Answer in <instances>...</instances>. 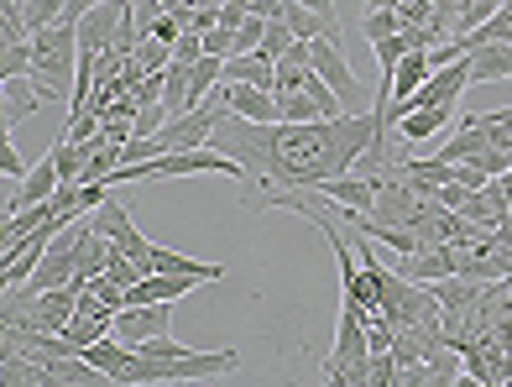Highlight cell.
<instances>
[{"label":"cell","mask_w":512,"mask_h":387,"mask_svg":"<svg viewBox=\"0 0 512 387\" xmlns=\"http://www.w3.org/2000/svg\"><path fill=\"white\" fill-rule=\"evenodd\" d=\"M382 121L377 110H345L330 121H246L225 110L209 147H220L251 184V204L272 210L283 194H314L324 178L356 173V163L377 147Z\"/></svg>","instance_id":"6da1fadb"},{"label":"cell","mask_w":512,"mask_h":387,"mask_svg":"<svg viewBox=\"0 0 512 387\" xmlns=\"http://www.w3.org/2000/svg\"><path fill=\"white\" fill-rule=\"evenodd\" d=\"M241 351H183V356H147L136 351L126 356V367L115 372L110 387H162V382H209L220 372H236Z\"/></svg>","instance_id":"7a4b0ae2"},{"label":"cell","mask_w":512,"mask_h":387,"mask_svg":"<svg viewBox=\"0 0 512 387\" xmlns=\"http://www.w3.org/2000/svg\"><path fill=\"white\" fill-rule=\"evenodd\" d=\"M277 110H283V121H330V116H345V100L314 74L309 42H298L288 58H277Z\"/></svg>","instance_id":"3957f363"},{"label":"cell","mask_w":512,"mask_h":387,"mask_svg":"<svg viewBox=\"0 0 512 387\" xmlns=\"http://www.w3.org/2000/svg\"><path fill=\"white\" fill-rule=\"evenodd\" d=\"M37 95L42 100H63L74 95V79H79V27L74 21H53V27L32 32V74Z\"/></svg>","instance_id":"277c9868"},{"label":"cell","mask_w":512,"mask_h":387,"mask_svg":"<svg viewBox=\"0 0 512 387\" xmlns=\"http://www.w3.org/2000/svg\"><path fill=\"white\" fill-rule=\"evenodd\" d=\"M309 63H314V74L345 100V110H371L366 89H361V79H356V68L345 63V53H340L335 37H314V42H309Z\"/></svg>","instance_id":"5b68a950"},{"label":"cell","mask_w":512,"mask_h":387,"mask_svg":"<svg viewBox=\"0 0 512 387\" xmlns=\"http://www.w3.org/2000/svg\"><path fill=\"white\" fill-rule=\"evenodd\" d=\"M79 283H63V288H48L37 293V299L27 304V314H21V325H6V330H48V335H63V325L74 320L79 309Z\"/></svg>","instance_id":"8992f818"},{"label":"cell","mask_w":512,"mask_h":387,"mask_svg":"<svg viewBox=\"0 0 512 387\" xmlns=\"http://www.w3.org/2000/svg\"><path fill=\"white\" fill-rule=\"evenodd\" d=\"M215 95L225 100V110H236V116L246 121H283V110H277V89H262V84H236V79H220L215 84Z\"/></svg>","instance_id":"52a82bcc"},{"label":"cell","mask_w":512,"mask_h":387,"mask_svg":"<svg viewBox=\"0 0 512 387\" xmlns=\"http://www.w3.org/2000/svg\"><path fill=\"white\" fill-rule=\"evenodd\" d=\"M58 231H63V225L48 220V225H42V231H32L27 241H16L11 252H6V267H0V283H6V288H21V283H27L32 272L42 267V257H48V246H53Z\"/></svg>","instance_id":"ba28073f"},{"label":"cell","mask_w":512,"mask_h":387,"mask_svg":"<svg viewBox=\"0 0 512 387\" xmlns=\"http://www.w3.org/2000/svg\"><path fill=\"white\" fill-rule=\"evenodd\" d=\"M173 330V304H126L115 314V335L126 340V346H142L152 335H168Z\"/></svg>","instance_id":"9c48e42d"},{"label":"cell","mask_w":512,"mask_h":387,"mask_svg":"<svg viewBox=\"0 0 512 387\" xmlns=\"http://www.w3.org/2000/svg\"><path fill=\"white\" fill-rule=\"evenodd\" d=\"M95 220H100V231H105L115 246H121L126 257H136V262H142V267L152 272V241H147L142 231H136V225H131V215H126V210H121V204H115L110 194H105V204L95 210Z\"/></svg>","instance_id":"30bf717a"},{"label":"cell","mask_w":512,"mask_h":387,"mask_svg":"<svg viewBox=\"0 0 512 387\" xmlns=\"http://www.w3.org/2000/svg\"><path fill=\"white\" fill-rule=\"evenodd\" d=\"M121 21H126V0H105V6H95L89 16H79L74 27H79V53H105L115 32H121Z\"/></svg>","instance_id":"8fae6325"},{"label":"cell","mask_w":512,"mask_h":387,"mask_svg":"<svg viewBox=\"0 0 512 387\" xmlns=\"http://www.w3.org/2000/svg\"><path fill=\"white\" fill-rule=\"evenodd\" d=\"M58 184H63V173H58V157L48 152L42 163H32V173H27V178H21V189L11 194L6 215H11V210H27V204H48V199L58 194Z\"/></svg>","instance_id":"7c38bea8"},{"label":"cell","mask_w":512,"mask_h":387,"mask_svg":"<svg viewBox=\"0 0 512 387\" xmlns=\"http://www.w3.org/2000/svg\"><path fill=\"white\" fill-rule=\"evenodd\" d=\"M450 116H455V105H413V110L398 116V136L413 142V147H424V142H434V136L450 126Z\"/></svg>","instance_id":"4fadbf2b"},{"label":"cell","mask_w":512,"mask_h":387,"mask_svg":"<svg viewBox=\"0 0 512 387\" xmlns=\"http://www.w3.org/2000/svg\"><path fill=\"white\" fill-rule=\"evenodd\" d=\"M429 74H434V58H429V53H403V58H398V74H392V105H408L418 89H424ZM392 105H387V110H392ZM387 110H377V121L387 116Z\"/></svg>","instance_id":"5bb4252c"},{"label":"cell","mask_w":512,"mask_h":387,"mask_svg":"<svg viewBox=\"0 0 512 387\" xmlns=\"http://www.w3.org/2000/svg\"><path fill=\"white\" fill-rule=\"evenodd\" d=\"M512 79V42H476L471 48V84Z\"/></svg>","instance_id":"9a60e30c"},{"label":"cell","mask_w":512,"mask_h":387,"mask_svg":"<svg viewBox=\"0 0 512 387\" xmlns=\"http://www.w3.org/2000/svg\"><path fill=\"white\" fill-rule=\"evenodd\" d=\"M225 79L277 89V63H272L267 53H236V58H225Z\"/></svg>","instance_id":"2e32d148"},{"label":"cell","mask_w":512,"mask_h":387,"mask_svg":"<svg viewBox=\"0 0 512 387\" xmlns=\"http://www.w3.org/2000/svg\"><path fill=\"white\" fill-rule=\"evenodd\" d=\"M288 21V27L298 32V42H314V37H335L340 42V32H335V16H319V11H309V6H298V0H288L283 11H277Z\"/></svg>","instance_id":"e0dca14e"},{"label":"cell","mask_w":512,"mask_h":387,"mask_svg":"<svg viewBox=\"0 0 512 387\" xmlns=\"http://www.w3.org/2000/svg\"><path fill=\"white\" fill-rule=\"evenodd\" d=\"M37 105H48V100L37 95L32 79H6V126H11L16 116H32Z\"/></svg>","instance_id":"ac0fdd59"},{"label":"cell","mask_w":512,"mask_h":387,"mask_svg":"<svg viewBox=\"0 0 512 387\" xmlns=\"http://www.w3.org/2000/svg\"><path fill=\"white\" fill-rule=\"evenodd\" d=\"M293 48H298V32L288 27L283 16H267V37H262V48H256V53H267L277 63V58H288Z\"/></svg>","instance_id":"d6986e66"},{"label":"cell","mask_w":512,"mask_h":387,"mask_svg":"<svg viewBox=\"0 0 512 387\" xmlns=\"http://www.w3.org/2000/svg\"><path fill=\"white\" fill-rule=\"evenodd\" d=\"M27 74H32V37L6 42V48H0V79H27Z\"/></svg>","instance_id":"ffe728a7"},{"label":"cell","mask_w":512,"mask_h":387,"mask_svg":"<svg viewBox=\"0 0 512 387\" xmlns=\"http://www.w3.org/2000/svg\"><path fill=\"white\" fill-rule=\"evenodd\" d=\"M502 11V0H460L455 6V21H460V37H471L481 21H492Z\"/></svg>","instance_id":"44dd1931"},{"label":"cell","mask_w":512,"mask_h":387,"mask_svg":"<svg viewBox=\"0 0 512 387\" xmlns=\"http://www.w3.org/2000/svg\"><path fill=\"white\" fill-rule=\"evenodd\" d=\"M262 37H267V16H246L241 32H236V53H256V48H262Z\"/></svg>","instance_id":"7402d4cb"},{"label":"cell","mask_w":512,"mask_h":387,"mask_svg":"<svg viewBox=\"0 0 512 387\" xmlns=\"http://www.w3.org/2000/svg\"><path fill=\"white\" fill-rule=\"evenodd\" d=\"M199 58H204V32H178L173 63H199Z\"/></svg>","instance_id":"603a6c76"},{"label":"cell","mask_w":512,"mask_h":387,"mask_svg":"<svg viewBox=\"0 0 512 387\" xmlns=\"http://www.w3.org/2000/svg\"><path fill=\"white\" fill-rule=\"evenodd\" d=\"M0 168H6V178H27V173H32L27 163H21V152L11 147V136L0 142Z\"/></svg>","instance_id":"cb8c5ba5"},{"label":"cell","mask_w":512,"mask_h":387,"mask_svg":"<svg viewBox=\"0 0 512 387\" xmlns=\"http://www.w3.org/2000/svg\"><path fill=\"white\" fill-rule=\"evenodd\" d=\"M434 199H439V204H450V210H460V204H465V199H471V189H465V184H455V178H450V184H445V189H439Z\"/></svg>","instance_id":"d4e9b609"},{"label":"cell","mask_w":512,"mask_h":387,"mask_svg":"<svg viewBox=\"0 0 512 387\" xmlns=\"http://www.w3.org/2000/svg\"><path fill=\"white\" fill-rule=\"evenodd\" d=\"M283 6H288V0H246V11H251V16H277Z\"/></svg>","instance_id":"484cf974"},{"label":"cell","mask_w":512,"mask_h":387,"mask_svg":"<svg viewBox=\"0 0 512 387\" xmlns=\"http://www.w3.org/2000/svg\"><path fill=\"white\" fill-rule=\"evenodd\" d=\"M298 6H309V11H319V16H330V11H335V0H298Z\"/></svg>","instance_id":"4316f807"},{"label":"cell","mask_w":512,"mask_h":387,"mask_svg":"<svg viewBox=\"0 0 512 387\" xmlns=\"http://www.w3.org/2000/svg\"><path fill=\"white\" fill-rule=\"evenodd\" d=\"M502 11H512V0H502Z\"/></svg>","instance_id":"83f0119b"},{"label":"cell","mask_w":512,"mask_h":387,"mask_svg":"<svg viewBox=\"0 0 512 387\" xmlns=\"http://www.w3.org/2000/svg\"><path fill=\"white\" fill-rule=\"evenodd\" d=\"M21 6H27V0H21Z\"/></svg>","instance_id":"f1b7e54d"}]
</instances>
